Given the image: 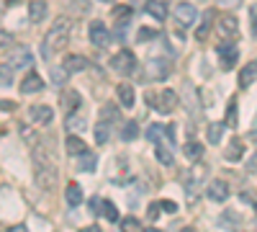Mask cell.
<instances>
[{
	"label": "cell",
	"mask_w": 257,
	"mask_h": 232,
	"mask_svg": "<svg viewBox=\"0 0 257 232\" xmlns=\"http://www.w3.org/2000/svg\"><path fill=\"white\" fill-rule=\"evenodd\" d=\"M70 36H72V21L64 18V16L57 18L52 24V29H49V34H47V39L41 41V57L49 59L54 52H62L64 47H67Z\"/></svg>",
	"instance_id": "obj_1"
},
{
	"label": "cell",
	"mask_w": 257,
	"mask_h": 232,
	"mask_svg": "<svg viewBox=\"0 0 257 232\" xmlns=\"http://www.w3.org/2000/svg\"><path fill=\"white\" fill-rule=\"evenodd\" d=\"M147 103L160 114H173L178 106V93L175 91H162V93H152L147 96Z\"/></svg>",
	"instance_id": "obj_2"
},
{
	"label": "cell",
	"mask_w": 257,
	"mask_h": 232,
	"mask_svg": "<svg viewBox=\"0 0 257 232\" xmlns=\"http://www.w3.org/2000/svg\"><path fill=\"white\" fill-rule=\"evenodd\" d=\"M216 54L221 59V67L224 70H231L234 65H237V57H239V47L234 39H221L219 47H216Z\"/></svg>",
	"instance_id": "obj_3"
},
{
	"label": "cell",
	"mask_w": 257,
	"mask_h": 232,
	"mask_svg": "<svg viewBox=\"0 0 257 232\" xmlns=\"http://www.w3.org/2000/svg\"><path fill=\"white\" fill-rule=\"evenodd\" d=\"M134 67H137V57H134V52H128V49H121L111 59V70L118 72V75H132Z\"/></svg>",
	"instance_id": "obj_4"
},
{
	"label": "cell",
	"mask_w": 257,
	"mask_h": 232,
	"mask_svg": "<svg viewBox=\"0 0 257 232\" xmlns=\"http://www.w3.org/2000/svg\"><path fill=\"white\" fill-rule=\"evenodd\" d=\"M170 75V65L162 57H152L144 62V78L147 80H165Z\"/></svg>",
	"instance_id": "obj_5"
},
{
	"label": "cell",
	"mask_w": 257,
	"mask_h": 232,
	"mask_svg": "<svg viewBox=\"0 0 257 232\" xmlns=\"http://www.w3.org/2000/svg\"><path fill=\"white\" fill-rule=\"evenodd\" d=\"M88 36H90V44L93 47H108L111 44V31L108 26L103 24V21H93V24L88 26Z\"/></svg>",
	"instance_id": "obj_6"
},
{
	"label": "cell",
	"mask_w": 257,
	"mask_h": 232,
	"mask_svg": "<svg viewBox=\"0 0 257 232\" xmlns=\"http://www.w3.org/2000/svg\"><path fill=\"white\" fill-rule=\"evenodd\" d=\"M198 16L201 13L196 11V6H193V3H178L175 6V21H178L180 26H193L198 21Z\"/></svg>",
	"instance_id": "obj_7"
},
{
	"label": "cell",
	"mask_w": 257,
	"mask_h": 232,
	"mask_svg": "<svg viewBox=\"0 0 257 232\" xmlns=\"http://www.w3.org/2000/svg\"><path fill=\"white\" fill-rule=\"evenodd\" d=\"M8 65H11L13 70L31 67V65H34V54H31V49H29V47H16V49L11 52V57H8Z\"/></svg>",
	"instance_id": "obj_8"
},
{
	"label": "cell",
	"mask_w": 257,
	"mask_h": 232,
	"mask_svg": "<svg viewBox=\"0 0 257 232\" xmlns=\"http://www.w3.org/2000/svg\"><path fill=\"white\" fill-rule=\"evenodd\" d=\"M34 178H36V186L52 188V186L57 183V171H54V165H34Z\"/></svg>",
	"instance_id": "obj_9"
},
{
	"label": "cell",
	"mask_w": 257,
	"mask_h": 232,
	"mask_svg": "<svg viewBox=\"0 0 257 232\" xmlns=\"http://www.w3.org/2000/svg\"><path fill=\"white\" fill-rule=\"evenodd\" d=\"M206 196L211 199V201H226L229 199V186H226V181H221V178H213L211 183H208V188H206Z\"/></svg>",
	"instance_id": "obj_10"
},
{
	"label": "cell",
	"mask_w": 257,
	"mask_h": 232,
	"mask_svg": "<svg viewBox=\"0 0 257 232\" xmlns=\"http://www.w3.org/2000/svg\"><path fill=\"white\" fill-rule=\"evenodd\" d=\"M29 119H31V124L47 126V124H52L54 111H52V106H31L29 109Z\"/></svg>",
	"instance_id": "obj_11"
},
{
	"label": "cell",
	"mask_w": 257,
	"mask_h": 232,
	"mask_svg": "<svg viewBox=\"0 0 257 232\" xmlns=\"http://www.w3.org/2000/svg\"><path fill=\"white\" fill-rule=\"evenodd\" d=\"M39 91H44V80H41L39 72L31 70V72L24 78V83H21V93H24V96H31V93H39Z\"/></svg>",
	"instance_id": "obj_12"
},
{
	"label": "cell",
	"mask_w": 257,
	"mask_h": 232,
	"mask_svg": "<svg viewBox=\"0 0 257 232\" xmlns=\"http://www.w3.org/2000/svg\"><path fill=\"white\" fill-rule=\"evenodd\" d=\"M219 31H221L224 39H234V36H237V31H239V21H237V16H231V13L221 16V18H219Z\"/></svg>",
	"instance_id": "obj_13"
},
{
	"label": "cell",
	"mask_w": 257,
	"mask_h": 232,
	"mask_svg": "<svg viewBox=\"0 0 257 232\" xmlns=\"http://www.w3.org/2000/svg\"><path fill=\"white\" fill-rule=\"evenodd\" d=\"M59 103H62L64 114H72V111H77V109H80L82 98H80V93H77V91H64V93L59 96Z\"/></svg>",
	"instance_id": "obj_14"
},
{
	"label": "cell",
	"mask_w": 257,
	"mask_h": 232,
	"mask_svg": "<svg viewBox=\"0 0 257 232\" xmlns=\"http://www.w3.org/2000/svg\"><path fill=\"white\" fill-rule=\"evenodd\" d=\"M116 96H118V101H121L123 109H132L134 101H137V93H134V86H132V83H121V86L116 88Z\"/></svg>",
	"instance_id": "obj_15"
},
{
	"label": "cell",
	"mask_w": 257,
	"mask_h": 232,
	"mask_svg": "<svg viewBox=\"0 0 257 232\" xmlns=\"http://www.w3.org/2000/svg\"><path fill=\"white\" fill-rule=\"evenodd\" d=\"M62 67L67 70V72H82L85 67H88V59H85L82 54H67Z\"/></svg>",
	"instance_id": "obj_16"
},
{
	"label": "cell",
	"mask_w": 257,
	"mask_h": 232,
	"mask_svg": "<svg viewBox=\"0 0 257 232\" xmlns=\"http://www.w3.org/2000/svg\"><path fill=\"white\" fill-rule=\"evenodd\" d=\"M47 13H49V8H47L44 0H31V6H29V18L34 21V24H41V21L47 18Z\"/></svg>",
	"instance_id": "obj_17"
},
{
	"label": "cell",
	"mask_w": 257,
	"mask_h": 232,
	"mask_svg": "<svg viewBox=\"0 0 257 232\" xmlns=\"http://www.w3.org/2000/svg\"><path fill=\"white\" fill-rule=\"evenodd\" d=\"M64 147H67V152L72 155V158H80V155H85V152H90L88 150V144H85L80 137H67V142H64Z\"/></svg>",
	"instance_id": "obj_18"
},
{
	"label": "cell",
	"mask_w": 257,
	"mask_h": 232,
	"mask_svg": "<svg viewBox=\"0 0 257 232\" xmlns=\"http://www.w3.org/2000/svg\"><path fill=\"white\" fill-rule=\"evenodd\" d=\"M254 78H257V62H249V65H244L239 70V88H249Z\"/></svg>",
	"instance_id": "obj_19"
},
{
	"label": "cell",
	"mask_w": 257,
	"mask_h": 232,
	"mask_svg": "<svg viewBox=\"0 0 257 232\" xmlns=\"http://www.w3.org/2000/svg\"><path fill=\"white\" fill-rule=\"evenodd\" d=\"M242 155H244V144H242V139L234 137V139L229 142V147H226L224 158H226L229 163H237V160H242Z\"/></svg>",
	"instance_id": "obj_20"
},
{
	"label": "cell",
	"mask_w": 257,
	"mask_h": 232,
	"mask_svg": "<svg viewBox=\"0 0 257 232\" xmlns=\"http://www.w3.org/2000/svg\"><path fill=\"white\" fill-rule=\"evenodd\" d=\"M144 11L152 16V18H157V21H165L167 18V6L162 3V0H147Z\"/></svg>",
	"instance_id": "obj_21"
},
{
	"label": "cell",
	"mask_w": 257,
	"mask_h": 232,
	"mask_svg": "<svg viewBox=\"0 0 257 232\" xmlns=\"http://www.w3.org/2000/svg\"><path fill=\"white\" fill-rule=\"evenodd\" d=\"M64 199H67V204L70 206H80L82 204V188H80V183H67V188H64Z\"/></svg>",
	"instance_id": "obj_22"
},
{
	"label": "cell",
	"mask_w": 257,
	"mask_h": 232,
	"mask_svg": "<svg viewBox=\"0 0 257 232\" xmlns=\"http://www.w3.org/2000/svg\"><path fill=\"white\" fill-rule=\"evenodd\" d=\"M165 134H170V132H167V126H162V124H152L147 129V139L152 142L155 147L157 144H165Z\"/></svg>",
	"instance_id": "obj_23"
},
{
	"label": "cell",
	"mask_w": 257,
	"mask_h": 232,
	"mask_svg": "<svg viewBox=\"0 0 257 232\" xmlns=\"http://www.w3.org/2000/svg\"><path fill=\"white\" fill-rule=\"evenodd\" d=\"M183 152H185V158L188 160H201L203 158V144L201 142H196V139H190V142H185V147H183Z\"/></svg>",
	"instance_id": "obj_24"
},
{
	"label": "cell",
	"mask_w": 257,
	"mask_h": 232,
	"mask_svg": "<svg viewBox=\"0 0 257 232\" xmlns=\"http://www.w3.org/2000/svg\"><path fill=\"white\" fill-rule=\"evenodd\" d=\"M213 16H216V11H203V21H201V26H198V31H196L198 39H206V36H208V31H211V26H213Z\"/></svg>",
	"instance_id": "obj_25"
},
{
	"label": "cell",
	"mask_w": 257,
	"mask_h": 232,
	"mask_svg": "<svg viewBox=\"0 0 257 232\" xmlns=\"http://www.w3.org/2000/svg\"><path fill=\"white\" fill-rule=\"evenodd\" d=\"M155 155H157V160L162 165H173L175 163V155H173V147H170V144H157Z\"/></svg>",
	"instance_id": "obj_26"
},
{
	"label": "cell",
	"mask_w": 257,
	"mask_h": 232,
	"mask_svg": "<svg viewBox=\"0 0 257 232\" xmlns=\"http://www.w3.org/2000/svg\"><path fill=\"white\" fill-rule=\"evenodd\" d=\"M93 132H95V142L98 144H105V142H108V137H111V126H108V121H98L93 126Z\"/></svg>",
	"instance_id": "obj_27"
},
{
	"label": "cell",
	"mask_w": 257,
	"mask_h": 232,
	"mask_svg": "<svg viewBox=\"0 0 257 232\" xmlns=\"http://www.w3.org/2000/svg\"><path fill=\"white\" fill-rule=\"evenodd\" d=\"M224 126H226V124H221V121L208 124V142H211V144H219V142H221V137H224Z\"/></svg>",
	"instance_id": "obj_28"
},
{
	"label": "cell",
	"mask_w": 257,
	"mask_h": 232,
	"mask_svg": "<svg viewBox=\"0 0 257 232\" xmlns=\"http://www.w3.org/2000/svg\"><path fill=\"white\" fill-rule=\"evenodd\" d=\"M95 165H98V158L95 155H90V152H85V155H80V160H77V168L80 171H95Z\"/></svg>",
	"instance_id": "obj_29"
},
{
	"label": "cell",
	"mask_w": 257,
	"mask_h": 232,
	"mask_svg": "<svg viewBox=\"0 0 257 232\" xmlns=\"http://www.w3.org/2000/svg\"><path fill=\"white\" fill-rule=\"evenodd\" d=\"M137 134H139L137 121H126L123 129H121V139H123V142H132V139H137Z\"/></svg>",
	"instance_id": "obj_30"
},
{
	"label": "cell",
	"mask_w": 257,
	"mask_h": 232,
	"mask_svg": "<svg viewBox=\"0 0 257 232\" xmlns=\"http://www.w3.org/2000/svg\"><path fill=\"white\" fill-rule=\"evenodd\" d=\"M100 214H105V219H108V222H121L118 209H116V204H111V201H103V212H100Z\"/></svg>",
	"instance_id": "obj_31"
},
{
	"label": "cell",
	"mask_w": 257,
	"mask_h": 232,
	"mask_svg": "<svg viewBox=\"0 0 257 232\" xmlns=\"http://www.w3.org/2000/svg\"><path fill=\"white\" fill-rule=\"evenodd\" d=\"M118 224H121V232H142V224L137 217H123Z\"/></svg>",
	"instance_id": "obj_32"
},
{
	"label": "cell",
	"mask_w": 257,
	"mask_h": 232,
	"mask_svg": "<svg viewBox=\"0 0 257 232\" xmlns=\"http://www.w3.org/2000/svg\"><path fill=\"white\" fill-rule=\"evenodd\" d=\"M13 86V67L3 65L0 67V88H11Z\"/></svg>",
	"instance_id": "obj_33"
},
{
	"label": "cell",
	"mask_w": 257,
	"mask_h": 232,
	"mask_svg": "<svg viewBox=\"0 0 257 232\" xmlns=\"http://www.w3.org/2000/svg\"><path fill=\"white\" fill-rule=\"evenodd\" d=\"M49 75H52V86H64L67 83V70L64 67H52Z\"/></svg>",
	"instance_id": "obj_34"
},
{
	"label": "cell",
	"mask_w": 257,
	"mask_h": 232,
	"mask_svg": "<svg viewBox=\"0 0 257 232\" xmlns=\"http://www.w3.org/2000/svg\"><path fill=\"white\" fill-rule=\"evenodd\" d=\"M239 109H237V101H229V109H226V126H237L239 121Z\"/></svg>",
	"instance_id": "obj_35"
},
{
	"label": "cell",
	"mask_w": 257,
	"mask_h": 232,
	"mask_svg": "<svg viewBox=\"0 0 257 232\" xmlns=\"http://www.w3.org/2000/svg\"><path fill=\"white\" fill-rule=\"evenodd\" d=\"M132 13H134V11L128 8V6H116V8H113V18L121 21V24H126V21L132 18Z\"/></svg>",
	"instance_id": "obj_36"
},
{
	"label": "cell",
	"mask_w": 257,
	"mask_h": 232,
	"mask_svg": "<svg viewBox=\"0 0 257 232\" xmlns=\"http://www.w3.org/2000/svg\"><path fill=\"white\" fill-rule=\"evenodd\" d=\"M64 126H67L70 132H80V129H85V119H77V116H67V121H64Z\"/></svg>",
	"instance_id": "obj_37"
},
{
	"label": "cell",
	"mask_w": 257,
	"mask_h": 232,
	"mask_svg": "<svg viewBox=\"0 0 257 232\" xmlns=\"http://www.w3.org/2000/svg\"><path fill=\"white\" fill-rule=\"evenodd\" d=\"M234 217H237V214H234V212H224V214H221V224H224V227H229V229H234V232H237L239 222H231Z\"/></svg>",
	"instance_id": "obj_38"
},
{
	"label": "cell",
	"mask_w": 257,
	"mask_h": 232,
	"mask_svg": "<svg viewBox=\"0 0 257 232\" xmlns=\"http://www.w3.org/2000/svg\"><path fill=\"white\" fill-rule=\"evenodd\" d=\"M157 34H160V31L144 26V29H139V36H137V39H139V41H149V39H157Z\"/></svg>",
	"instance_id": "obj_39"
},
{
	"label": "cell",
	"mask_w": 257,
	"mask_h": 232,
	"mask_svg": "<svg viewBox=\"0 0 257 232\" xmlns=\"http://www.w3.org/2000/svg\"><path fill=\"white\" fill-rule=\"evenodd\" d=\"M116 121L118 119V109H113V106H103V121Z\"/></svg>",
	"instance_id": "obj_40"
},
{
	"label": "cell",
	"mask_w": 257,
	"mask_h": 232,
	"mask_svg": "<svg viewBox=\"0 0 257 232\" xmlns=\"http://www.w3.org/2000/svg\"><path fill=\"white\" fill-rule=\"evenodd\" d=\"M100 212H103V199L93 196V199H90V214L95 217V214H100Z\"/></svg>",
	"instance_id": "obj_41"
},
{
	"label": "cell",
	"mask_w": 257,
	"mask_h": 232,
	"mask_svg": "<svg viewBox=\"0 0 257 232\" xmlns=\"http://www.w3.org/2000/svg\"><path fill=\"white\" fill-rule=\"evenodd\" d=\"M160 204H149V209H147V214H149V219H157L160 217Z\"/></svg>",
	"instance_id": "obj_42"
},
{
	"label": "cell",
	"mask_w": 257,
	"mask_h": 232,
	"mask_svg": "<svg viewBox=\"0 0 257 232\" xmlns=\"http://www.w3.org/2000/svg\"><path fill=\"white\" fill-rule=\"evenodd\" d=\"M160 206L165 209V212H170V214H175V212H178V204H175V201H162Z\"/></svg>",
	"instance_id": "obj_43"
},
{
	"label": "cell",
	"mask_w": 257,
	"mask_h": 232,
	"mask_svg": "<svg viewBox=\"0 0 257 232\" xmlns=\"http://www.w3.org/2000/svg\"><path fill=\"white\" fill-rule=\"evenodd\" d=\"M13 109H16L13 101H0V111H13Z\"/></svg>",
	"instance_id": "obj_44"
},
{
	"label": "cell",
	"mask_w": 257,
	"mask_h": 232,
	"mask_svg": "<svg viewBox=\"0 0 257 232\" xmlns=\"http://www.w3.org/2000/svg\"><path fill=\"white\" fill-rule=\"evenodd\" d=\"M8 232H29V227H26V224H13Z\"/></svg>",
	"instance_id": "obj_45"
},
{
	"label": "cell",
	"mask_w": 257,
	"mask_h": 232,
	"mask_svg": "<svg viewBox=\"0 0 257 232\" xmlns=\"http://www.w3.org/2000/svg\"><path fill=\"white\" fill-rule=\"evenodd\" d=\"M249 13H252V29L257 31V6H252V11H249Z\"/></svg>",
	"instance_id": "obj_46"
},
{
	"label": "cell",
	"mask_w": 257,
	"mask_h": 232,
	"mask_svg": "<svg viewBox=\"0 0 257 232\" xmlns=\"http://www.w3.org/2000/svg\"><path fill=\"white\" fill-rule=\"evenodd\" d=\"M6 41H11V36L6 31H0V44H6Z\"/></svg>",
	"instance_id": "obj_47"
},
{
	"label": "cell",
	"mask_w": 257,
	"mask_h": 232,
	"mask_svg": "<svg viewBox=\"0 0 257 232\" xmlns=\"http://www.w3.org/2000/svg\"><path fill=\"white\" fill-rule=\"evenodd\" d=\"M80 232H100V229H98V227L93 224V227H85V229H80Z\"/></svg>",
	"instance_id": "obj_48"
},
{
	"label": "cell",
	"mask_w": 257,
	"mask_h": 232,
	"mask_svg": "<svg viewBox=\"0 0 257 232\" xmlns=\"http://www.w3.org/2000/svg\"><path fill=\"white\" fill-rule=\"evenodd\" d=\"M180 232H198V229H196V227H183Z\"/></svg>",
	"instance_id": "obj_49"
},
{
	"label": "cell",
	"mask_w": 257,
	"mask_h": 232,
	"mask_svg": "<svg viewBox=\"0 0 257 232\" xmlns=\"http://www.w3.org/2000/svg\"><path fill=\"white\" fill-rule=\"evenodd\" d=\"M142 232H160V229H155V227H147V229H142Z\"/></svg>",
	"instance_id": "obj_50"
},
{
	"label": "cell",
	"mask_w": 257,
	"mask_h": 232,
	"mask_svg": "<svg viewBox=\"0 0 257 232\" xmlns=\"http://www.w3.org/2000/svg\"><path fill=\"white\" fill-rule=\"evenodd\" d=\"M8 3H11V6H16V3H18V0H8Z\"/></svg>",
	"instance_id": "obj_51"
},
{
	"label": "cell",
	"mask_w": 257,
	"mask_h": 232,
	"mask_svg": "<svg viewBox=\"0 0 257 232\" xmlns=\"http://www.w3.org/2000/svg\"><path fill=\"white\" fill-rule=\"evenodd\" d=\"M103 3H116V0H103Z\"/></svg>",
	"instance_id": "obj_52"
},
{
	"label": "cell",
	"mask_w": 257,
	"mask_h": 232,
	"mask_svg": "<svg viewBox=\"0 0 257 232\" xmlns=\"http://www.w3.org/2000/svg\"><path fill=\"white\" fill-rule=\"evenodd\" d=\"M254 209H257V206H254Z\"/></svg>",
	"instance_id": "obj_53"
}]
</instances>
